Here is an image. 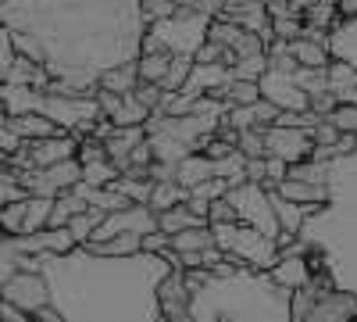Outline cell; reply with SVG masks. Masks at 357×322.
Instances as JSON below:
<instances>
[{
    "mask_svg": "<svg viewBox=\"0 0 357 322\" xmlns=\"http://www.w3.org/2000/svg\"><path fill=\"white\" fill-rule=\"evenodd\" d=\"M18 54L47 68L54 94H97L100 75L143 54V0H0Z\"/></svg>",
    "mask_w": 357,
    "mask_h": 322,
    "instance_id": "obj_1",
    "label": "cell"
},
{
    "mask_svg": "<svg viewBox=\"0 0 357 322\" xmlns=\"http://www.w3.org/2000/svg\"><path fill=\"white\" fill-rule=\"evenodd\" d=\"M61 322H161L158 286L172 261L158 251L104 254L89 244L36 254Z\"/></svg>",
    "mask_w": 357,
    "mask_h": 322,
    "instance_id": "obj_2",
    "label": "cell"
},
{
    "mask_svg": "<svg viewBox=\"0 0 357 322\" xmlns=\"http://www.w3.org/2000/svg\"><path fill=\"white\" fill-rule=\"evenodd\" d=\"M186 286L190 322H293V290L229 254L215 269H186Z\"/></svg>",
    "mask_w": 357,
    "mask_h": 322,
    "instance_id": "obj_3",
    "label": "cell"
},
{
    "mask_svg": "<svg viewBox=\"0 0 357 322\" xmlns=\"http://www.w3.org/2000/svg\"><path fill=\"white\" fill-rule=\"evenodd\" d=\"M325 200L307 212L296 240L314 269H325L333 286L357 298V147L329 158Z\"/></svg>",
    "mask_w": 357,
    "mask_h": 322,
    "instance_id": "obj_4",
    "label": "cell"
},
{
    "mask_svg": "<svg viewBox=\"0 0 357 322\" xmlns=\"http://www.w3.org/2000/svg\"><path fill=\"white\" fill-rule=\"evenodd\" d=\"M211 11H186V8H175V15L158 18L146 25V36H143V50H172V54H186L193 57L197 47L207 40V25H211Z\"/></svg>",
    "mask_w": 357,
    "mask_h": 322,
    "instance_id": "obj_5",
    "label": "cell"
},
{
    "mask_svg": "<svg viewBox=\"0 0 357 322\" xmlns=\"http://www.w3.org/2000/svg\"><path fill=\"white\" fill-rule=\"evenodd\" d=\"M215 233V244L236 258V261H243V265H254V269H272L275 265V258H279V240L272 237H264L261 229L247 226V222H215L211 226Z\"/></svg>",
    "mask_w": 357,
    "mask_h": 322,
    "instance_id": "obj_6",
    "label": "cell"
},
{
    "mask_svg": "<svg viewBox=\"0 0 357 322\" xmlns=\"http://www.w3.org/2000/svg\"><path fill=\"white\" fill-rule=\"evenodd\" d=\"M225 200L236 208V219L261 229L264 237L279 240V219H275V208H272V197H268V186L264 183H254V180H243V183H232L225 190Z\"/></svg>",
    "mask_w": 357,
    "mask_h": 322,
    "instance_id": "obj_7",
    "label": "cell"
},
{
    "mask_svg": "<svg viewBox=\"0 0 357 322\" xmlns=\"http://www.w3.org/2000/svg\"><path fill=\"white\" fill-rule=\"evenodd\" d=\"M257 82H261V97L272 101L279 111H307L311 108V94L304 90V86H296L293 72H286V68L268 65Z\"/></svg>",
    "mask_w": 357,
    "mask_h": 322,
    "instance_id": "obj_8",
    "label": "cell"
},
{
    "mask_svg": "<svg viewBox=\"0 0 357 322\" xmlns=\"http://www.w3.org/2000/svg\"><path fill=\"white\" fill-rule=\"evenodd\" d=\"M314 147V136L304 126H279V122H268L264 126V154L282 158V161H304L311 158Z\"/></svg>",
    "mask_w": 357,
    "mask_h": 322,
    "instance_id": "obj_9",
    "label": "cell"
},
{
    "mask_svg": "<svg viewBox=\"0 0 357 322\" xmlns=\"http://www.w3.org/2000/svg\"><path fill=\"white\" fill-rule=\"evenodd\" d=\"M0 298L4 301H15L18 308H25L33 315L36 308L50 305V290H47V279L40 269H18L15 276H8L0 283Z\"/></svg>",
    "mask_w": 357,
    "mask_h": 322,
    "instance_id": "obj_10",
    "label": "cell"
},
{
    "mask_svg": "<svg viewBox=\"0 0 357 322\" xmlns=\"http://www.w3.org/2000/svg\"><path fill=\"white\" fill-rule=\"evenodd\" d=\"M158 305L161 319L168 322H190V286H186V269H172L161 286H158Z\"/></svg>",
    "mask_w": 357,
    "mask_h": 322,
    "instance_id": "obj_11",
    "label": "cell"
},
{
    "mask_svg": "<svg viewBox=\"0 0 357 322\" xmlns=\"http://www.w3.org/2000/svg\"><path fill=\"white\" fill-rule=\"evenodd\" d=\"M25 147H29V161H33V168H43V165H54V161H61V158H75L79 136L68 133V129H61V133H54V136L25 140Z\"/></svg>",
    "mask_w": 357,
    "mask_h": 322,
    "instance_id": "obj_12",
    "label": "cell"
},
{
    "mask_svg": "<svg viewBox=\"0 0 357 322\" xmlns=\"http://www.w3.org/2000/svg\"><path fill=\"white\" fill-rule=\"evenodd\" d=\"M325 47H329V57H340L357 68V15H336L325 33Z\"/></svg>",
    "mask_w": 357,
    "mask_h": 322,
    "instance_id": "obj_13",
    "label": "cell"
},
{
    "mask_svg": "<svg viewBox=\"0 0 357 322\" xmlns=\"http://www.w3.org/2000/svg\"><path fill=\"white\" fill-rule=\"evenodd\" d=\"M222 15L232 18V22H240V25H247L250 33H257L268 43L275 40V33H272V11L264 8V0H247V4H236V8H222Z\"/></svg>",
    "mask_w": 357,
    "mask_h": 322,
    "instance_id": "obj_14",
    "label": "cell"
},
{
    "mask_svg": "<svg viewBox=\"0 0 357 322\" xmlns=\"http://www.w3.org/2000/svg\"><path fill=\"white\" fill-rule=\"evenodd\" d=\"M325 79H329V94L336 97V104H357V68L340 57H329L325 65Z\"/></svg>",
    "mask_w": 357,
    "mask_h": 322,
    "instance_id": "obj_15",
    "label": "cell"
},
{
    "mask_svg": "<svg viewBox=\"0 0 357 322\" xmlns=\"http://www.w3.org/2000/svg\"><path fill=\"white\" fill-rule=\"evenodd\" d=\"M146 136V126H114V133L104 140V147H107V158L118 165V172H122V165L129 161L132 147Z\"/></svg>",
    "mask_w": 357,
    "mask_h": 322,
    "instance_id": "obj_16",
    "label": "cell"
},
{
    "mask_svg": "<svg viewBox=\"0 0 357 322\" xmlns=\"http://www.w3.org/2000/svg\"><path fill=\"white\" fill-rule=\"evenodd\" d=\"M268 197H272V208H275V219H279V226H282V233H301V226H304V219H307V212L314 208V204H296V200H289V197H282L275 186H268Z\"/></svg>",
    "mask_w": 357,
    "mask_h": 322,
    "instance_id": "obj_17",
    "label": "cell"
},
{
    "mask_svg": "<svg viewBox=\"0 0 357 322\" xmlns=\"http://www.w3.org/2000/svg\"><path fill=\"white\" fill-rule=\"evenodd\" d=\"M211 175H215V158H207L204 151H190L186 158L175 161V180L183 183L186 190L204 183V180H211Z\"/></svg>",
    "mask_w": 357,
    "mask_h": 322,
    "instance_id": "obj_18",
    "label": "cell"
},
{
    "mask_svg": "<svg viewBox=\"0 0 357 322\" xmlns=\"http://www.w3.org/2000/svg\"><path fill=\"white\" fill-rule=\"evenodd\" d=\"M8 126H11V129H15L22 140H36V136H54V133H61V126L50 122V119H43V115H36V111L11 115Z\"/></svg>",
    "mask_w": 357,
    "mask_h": 322,
    "instance_id": "obj_19",
    "label": "cell"
},
{
    "mask_svg": "<svg viewBox=\"0 0 357 322\" xmlns=\"http://www.w3.org/2000/svg\"><path fill=\"white\" fill-rule=\"evenodd\" d=\"M275 190L282 193V197H289V200H296V204H321L325 200V183H307V180H293V175H286V180H279L275 183Z\"/></svg>",
    "mask_w": 357,
    "mask_h": 322,
    "instance_id": "obj_20",
    "label": "cell"
},
{
    "mask_svg": "<svg viewBox=\"0 0 357 322\" xmlns=\"http://www.w3.org/2000/svg\"><path fill=\"white\" fill-rule=\"evenodd\" d=\"M168 65H172V50H143L139 57H136V68H139V82H161L165 79V72H168Z\"/></svg>",
    "mask_w": 357,
    "mask_h": 322,
    "instance_id": "obj_21",
    "label": "cell"
},
{
    "mask_svg": "<svg viewBox=\"0 0 357 322\" xmlns=\"http://www.w3.org/2000/svg\"><path fill=\"white\" fill-rule=\"evenodd\" d=\"M289 50L296 57V65H329V47L321 40H311V36H293L289 40Z\"/></svg>",
    "mask_w": 357,
    "mask_h": 322,
    "instance_id": "obj_22",
    "label": "cell"
},
{
    "mask_svg": "<svg viewBox=\"0 0 357 322\" xmlns=\"http://www.w3.org/2000/svg\"><path fill=\"white\" fill-rule=\"evenodd\" d=\"M186 197H190V190L178 183V180H158L154 190H151V200H146V204H151L154 215H158V212L172 208V204H183Z\"/></svg>",
    "mask_w": 357,
    "mask_h": 322,
    "instance_id": "obj_23",
    "label": "cell"
},
{
    "mask_svg": "<svg viewBox=\"0 0 357 322\" xmlns=\"http://www.w3.org/2000/svg\"><path fill=\"white\" fill-rule=\"evenodd\" d=\"M100 86H107V90H114V94H132L136 86H139V68H136V61L107 68V72L100 75Z\"/></svg>",
    "mask_w": 357,
    "mask_h": 322,
    "instance_id": "obj_24",
    "label": "cell"
},
{
    "mask_svg": "<svg viewBox=\"0 0 357 322\" xmlns=\"http://www.w3.org/2000/svg\"><path fill=\"white\" fill-rule=\"evenodd\" d=\"M107 212H100V208H86V212H75L72 219H68V233H72V240L75 244H89V237H93V229L100 226V219H104Z\"/></svg>",
    "mask_w": 357,
    "mask_h": 322,
    "instance_id": "obj_25",
    "label": "cell"
},
{
    "mask_svg": "<svg viewBox=\"0 0 357 322\" xmlns=\"http://www.w3.org/2000/svg\"><path fill=\"white\" fill-rule=\"evenodd\" d=\"M146 119H151V108L139 104L132 94H126V97H122V104H118V108H114V115H111V122H114V126H143Z\"/></svg>",
    "mask_w": 357,
    "mask_h": 322,
    "instance_id": "obj_26",
    "label": "cell"
},
{
    "mask_svg": "<svg viewBox=\"0 0 357 322\" xmlns=\"http://www.w3.org/2000/svg\"><path fill=\"white\" fill-rule=\"evenodd\" d=\"M118 165L111 161V158H104V161H86L82 165V183H89V186H107V183H114L118 180Z\"/></svg>",
    "mask_w": 357,
    "mask_h": 322,
    "instance_id": "obj_27",
    "label": "cell"
},
{
    "mask_svg": "<svg viewBox=\"0 0 357 322\" xmlns=\"http://www.w3.org/2000/svg\"><path fill=\"white\" fill-rule=\"evenodd\" d=\"M93 251H104V254H136L143 251V237L139 233H118L111 240H100V244H89Z\"/></svg>",
    "mask_w": 357,
    "mask_h": 322,
    "instance_id": "obj_28",
    "label": "cell"
},
{
    "mask_svg": "<svg viewBox=\"0 0 357 322\" xmlns=\"http://www.w3.org/2000/svg\"><path fill=\"white\" fill-rule=\"evenodd\" d=\"M190 65H193V57H186V54H172V65H168V72H165V79H161V90H165V94H175L178 86L186 82Z\"/></svg>",
    "mask_w": 357,
    "mask_h": 322,
    "instance_id": "obj_29",
    "label": "cell"
},
{
    "mask_svg": "<svg viewBox=\"0 0 357 322\" xmlns=\"http://www.w3.org/2000/svg\"><path fill=\"white\" fill-rule=\"evenodd\" d=\"M114 190H122L132 204H146L151 200V190H154V180H129V175H118L114 183H107Z\"/></svg>",
    "mask_w": 357,
    "mask_h": 322,
    "instance_id": "obj_30",
    "label": "cell"
},
{
    "mask_svg": "<svg viewBox=\"0 0 357 322\" xmlns=\"http://www.w3.org/2000/svg\"><path fill=\"white\" fill-rule=\"evenodd\" d=\"M264 68H268V50L236 57V61H232V79H261Z\"/></svg>",
    "mask_w": 357,
    "mask_h": 322,
    "instance_id": "obj_31",
    "label": "cell"
},
{
    "mask_svg": "<svg viewBox=\"0 0 357 322\" xmlns=\"http://www.w3.org/2000/svg\"><path fill=\"white\" fill-rule=\"evenodd\" d=\"M225 101L229 104H254V101H261V82L257 79H232Z\"/></svg>",
    "mask_w": 357,
    "mask_h": 322,
    "instance_id": "obj_32",
    "label": "cell"
},
{
    "mask_svg": "<svg viewBox=\"0 0 357 322\" xmlns=\"http://www.w3.org/2000/svg\"><path fill=\"white\" fill-rule=\"evenodd\" d=\"M236 151H243V158H264V129H257V126L240 129Z\"/></svg>",
    "mask_w": 357,
    "mask_h": 322,
    "instance_id": "obj_33",
    "label": "cell"
},
{
    "mask_svg": "<svg viewBox=\"0 0 357 322\" xmlns=\"http://www.w3.org/2000/svg\"><path fill=\"white\" fill-rule=\"evenodd\" d=\"M229 186H232V183L225 180V175H211V180H204V183L190 186V197H200V200H215V197H222Z\"/></svg>",
    "mask_w": 357,
    "mask_h": 322,
    "instance_id": "obj_34",
    "label": "cell"
},
{
    "mask_svg": "<svg viewBox=\"0 0 357 322\" xmlns=\"http://www.w3.org/2000/svg\"><path fill=\"white\" fill-rule=\"evenodd\" d=\"M132 97H136L139 104H146L151 111H161V104H165V90H161V82H139L136 90H132Z\"/></svg>",
    "mask_w": 357,
    "mask_h": 322,
    "instance_id": "obj_35",
    "label": "cell"
},
{
    "mask_svg": "<svg viewBox=\"0 0 357 322\" xmlns=\"http://www.w3.org/2000/svg\"><path fill=\"white\" fill-rule=\"evenodd\" d=\"M272 33H275L279 40H293V36L304 33V22L296 18V15H275V18H272Z\"/></svg>",
    "mask_w": 357,
    "mask_h": 322,
    "instance_id": "obj_36",
    "label": "cell"
},
{
    "mask_svg": "<svg viewBox=\"0 0 357 322\" xmlns=\"http://www.w3.org/2000/svg\"><path fill=\"white\" fill-rule=\"evenodd\" d=\"M329 119L336 122L340 133H357V104H336L329 111Z\"/></svg>",
    "mask_w": 357,
    "mask_h": 322,
    "instance_id": "obj_37",
    "label": "cell"
},
{
    "mask_svg": "<svg viewBox=\"0 0 357 322\" xmlns=\"http://www.w3.org/2000/svg\"><path fill=\"white\" fill-rule=\"evenodd\" d=\"M207 222H211V226H215V222H236V208L225 200V193L207 204Z\"/></svg>",
    "mask_w": 357,
    "mask_h": 322,
    "instance_id": "obj_38",
    "label": "cell"
},
{
    "mask_svg": "<svg viewBox=\"0 0 357 322\" xmlns=\"http://www.w3.org/2000/svg\"><path fill=\"white\" fill-rule=\"evenodd\" d=\"M168 15H175V0H143V18H146V25L158 22V18H168Z\"/></svg>",
    "mask_w": 357,
    "mask_h": 322,
    "instance_id": "obj_39",
    "label": "cell"
},
{
    "mask_svg": "<svg viewBox=\"0 0 357 322\" xmlns=\"http://www.w3.org/2000/svg\"><path fill=\"white\" fill-rule=\"evenodd\" d=\"M172 247V233H165V229H151L143 237V251H158V254H165Z\"/></svg>",
    "mask_w": 357,
    "mask_h": 322,
    "instance_id": "obj_40",
    "label": "cell"
},
{
    "mask_svg": "<svg viewBox=\"0 0 357 322\" xmlns=\"http://www.w3.org/2000/svg\"><path fill=\"white\" fill-rule=\"evenodd\" d=\"M264 165H268V180H264V186H275L279 180H286L289 161H282V158H272V154H264Z\"/></svg>",
    "mask_w": 357,
    "mask_h": 322,
    "instance_id": "obj_41",
    "label": "cell"
},
{
    "mask_svg": "<svg viewBox=\"0 0 357 322\" xmlns=\"http://www.w3.org/2000/svg\"><path fill=\"white\" fill-rule=\"evenodd\" d=\"M0 322H33V315H29L25 308H18L15 301L0 298Z\"/></svg>",
    "mask_w": 357,
    "mask_h": 322,
    "instance_id": "obj_42",
    "label": "cell"
},
{
    "mask_svg": "<svg viewBox=\"0 0 357 322\" xmlns=\"http://www.w3.org/2000/svg\"><path fill=\"white\" fill-rule=\"evenodd\" d=\"M247 180H254V183H264V180H268L264 158H247Z\"/></svg>",
    "mask_w": 357,
    "mask_h": 322,
    "instance_id": "obj_43",
    "label": "cell"
},
{
    "mask_svg": "<svg viewBox=\"0 0 357 322\" xmlns=\"http://www.w3.org/2000/svg\"><path fill=\"white\" fill-rule=\"evenodd\" d=\"M336 15H357V0H336Z\"/></svg>",
    "mask_w": 357,
    "mask_h": 322,
    "instance_id": "obj_44",
    "label": "cell"
},
{
    "mask_svg": "<svg viewBox=\"0 0 357 322\" xmlns=\"http://www.w3.org/2000/svg\"><path fill=\"white\" fill-rule=\"evenodd\" d=\"M236 4H247V0H225V8H236Z\"/></svg>",
    "mask_w": 357,
    "mask_h": 322,
    "instance_id": "obj_45",
    "label": "cell"
}]
</instances>
